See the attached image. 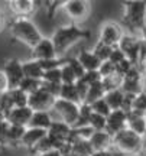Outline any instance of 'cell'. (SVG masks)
Listing matches in <instances>:
<instances>
[{"instance_id":"obj_12","label":"cell","mask_w":146,"mask_h":156,"mask_svg":"<svg viewBox=\"0 0 146 156\" xmlns=\"http://www.w3.org/2000/svg\"><path fill=\"white\" fill-rule=\"evenodd\" d=\"M64 9L73 20L85 19L90 13V3L84 0H67Z\"/></svg>"},{"instance_id":"obj_6","label":"cell","mask_w":146,"mask_h":156,"mask_svg":"<svg viewBox=\"0 0 146 156\" xmlns=\"http://www.w3.org/2000/svg\"><path fill=\"white\" fill-rule=\"evenodd\" d=\"M54 112L58 114V117L61 119V122H64L65 124L74 127L80 117V106L75 103H69V101L61 100L58 98L54 104Z\"/></svg>"},{"instance_id":"obj_43","label":"cell","mask_w":146,"mask_h":156,"mask_svg":"<svg viewBox=\"0 0 146 156\" xmlns=\"http://www.w3.org/2000/svg\"><path fill=\"white\" fill-rule=\"evenodd\" d=\"M38 156H64V155H62L61 151H58V149H54V151L45 152V153H42V155H38Z\"/></svg>"},{"instance_id":"obj_5","label":"cell","mask_w":146,"mask_h":156,"mask_svg":"<svg viewBox=\"0 0 146 156\" xmlns=\"http://www.w3.org/2000/svg\"><path fill=\"white\" fill-rule=\"evenodd\" d=\"M2 71H3V74H5V77H6V81H7V91L17 90L20 87L22 81L25 80L22 62L15 59V58L7 59L5 62Z\"/></svg>"},{"instance_id":"obj_47","label":"cell","mask_w":146,"mask_h":156,"mask_svg":"<svg viewBox=\"0 0 146 156\" xmlns=\"http://www.w3.org/2000/svg\"><path fill=\"white\" fill-rule=\"evenodd\" d=\"M2 95H3V93H2V91H0V98H2Z\"/></svg>"},{"instance_id":"obj_26","label":"cell","mask_w":146,"mask_h":156,"mask_svg":"<svg viewBox=\"0 0 146 156\" xmlns=\"http://www.w3.org/2000/svg\"><path fill=\"white\" fill-rule=\"evenodd\" d=\"M114 48L112 46H107V45L101 44L100 41H97V44L94 45V48H93V52L96 54V56L100 59L101 62H106L110 59V55H112V52Z\"/></svg>"},{"instance_id":"obj_31","label":"cell","mask_w":146,"mask_h":156,"mask_svg":"<svg viewBox=\"0 0 146 156\" xmlns=\"http://www.w3.org/2000/svg\"><path fill=\"white\" fill-rule=\"evenodd\" d=\"M42 81H44V83H51V84H62V81H61V68L46 71V73L44 74Z\"/></svg>"},{"instance_id":"obj_46","label":"cell","mask_w":146,"mask_h":156,"mask_svg":"<svg viewBox=\"0 0 146 156\" xmlns=\"http://www.w3.org/2000/svg\"><path fill=\"white\" fill-rule=\"evenodd\" d=\"M3 28V15H2V12H0V30Z\"/></svg>"},{"instance_id":"obj_20","label":"cell","mask_w":146,"mask_h":156,"mask_svg":"<svg viewBox=\"0 0 146 156\" xmlns=\"http://www.w3.org/2000/svg\"><path fill=\"white\" fill-rule=\"evenodd\" d=\"M22 67H23L25 78H34V80H41L42 81L45 71L42 69V67H41V64L38 61L29 59L26 62H22Z\"/></svg>"},{"instance_id":"obj_8","label":"cell","mask_w":146,"mask_h":156,"mask_svg":"<svg viewBox=\"0 0 146 156\" xmlns=\"http://www.w3.org/2000/svg\"><path fill=\"white\" fill-rule=\"evenodd\" d=\"M142 42H143L142 39L136 38L133 35H124L117 46L119 49L126 55V58L132 64H135L136 67H137V62H139V54H141Z\"/></svg>"},{"instance_id":"obj_33","label":"cell","mask_w":146,"mask_h":156,"mask_svg":"<svg viewBox=\"0 0 146 156\" xmlns=\"http://www.w3.org/2000/svg\"><path fill=\"white\" fill-rule=\"evenodd\" d=\"M67 64L73 68V71L75 73V75H77L78 80H81V78L85 75V73H87V71L84 69V67L81 65V62H80L77 58H74V56L73 58H67Z\"/></svg>"},{"instance_id":"obj_11","label":"cell","mask_w":146,"mask_h":156,"mask_svg":"<svg viewBox=\"0 0 146 156\" xmlns=\"http://www.w3.org/2000/svg\"><path fill=\"white\" fill-rule=\"evenodd\" d=\"M34 110L30 107H15L6 114V122L12 126H20V127H28L29 122L32 119Z\"/></svg>"},{"instance_id":"obj_23","label":"cell","mask_w":146,"mask_h":156,"mask_svg":"<svg viewBox=\"0 0 146 156\" xmlns=\"http://www.w3.org/2000/svg\"><path fill=\"white\" fill-rule=\"evenodd\" d=\"M104 95H106V90L103 87V83L93 84V85H90V90H88V94H87V98H85L84 104L91 106V104H94L96 101L104 98Z\"/></svg>"},{"instance_id":"obj_35","label":"cell","mask_w":146,"mask_h":156,"mask_svg":"<svg viewBox=\"0 0 146 156\" xmlns=\"http://www.w3.org/2000/svg\"><path fill=\"white\" fill-rule=\"evenodd\" d=\"M42 88L45 90L48 94H51L54 98H59V94H61V88L62 84H51V83H44L42 81Z\"/></svg>"},{"instance_id":"obj_15","label":"cell","mask_w":146,"mask_h":156,"mask_svg":"<svg viewBox=\"0 0 146 156\" xmlns=\"http://www.w3.org/2000/svg\"><path fill=\"white\" fill-rule=\"evenodd\" d=\"M9 9L16 17H26V19H29V16L36 10L34 0H12L9 2Z\"/></svg>"},{"instance_id":"obj_9","label":"cell","mask_w":146,"mask_h":156,"mask_svg":"<svg viewBox=\"0 0 146 156\" xmlns=\"http://www.w3.org/2000/svg\"><path fill=\"white\" fill-rule=\"evenodd\" d=\"M56 98H54L51 94H48L44 88L36 91L35 94L29 95V104L28 106L34 112H49L54 108Z\"/></svg>"},{"instance_id":"obj_27","label":"cell","mask_w":146,"mask_h":156,"mask_svg":"<svg viewBox=\"0 0 146 156\" xmlns=\"http://www.w3.org/2000/svg\"><path fill=\"white\" fill-rule=\"evenodd\" d=\"M9 93H10L12 101H13V107H28L29 95L26 94V93H23L20 88L9 91Z\"/></svg>"},{"instance_id":"obj_34","label":"cell","mask_w":146,"mask_h":156,"mask_svg":"<svg viewBox=\"0 0 146 156\" xmlns=\"http://www.w3.org/2000/svg\"><path fill=\"white\" fill-rule=\"evenodd\" d=\"M133 67H136L135 64H132L129 59H124L123 62H120L119 65H116V74H117L122 80H123V78L126 77L130 71H132V68H133Z\"/></svg>"},{"instance_id":"obj_36","label":"cell","mask_w":146,"mask_h":156,"mask_svg":"<svg viewBox=\"0 0 146 156\" xmlns=\"http://www.w3.org/2000/svg\"><path fill=\"white\" fill-rule=\"evenodd\" d=\"M7 129H9V123L6 122L5 113L0 112V146L6 147V134H7Z\"/></svg>"},{"instance_id":"obj_44","label":"cell","mask_w":146,"mask_h":156,"mask_svg":"<svg viewBox=\"0 0 146 156\" xmlns=\"http://www.w3.org/2000/svg\"><path fill=\"white\" fill-rule=\"evenodd\" d=\"M91 156H114L112 151H101V152H94Z\"/></svg>"},{"instance_id":"obj_39","label":"cell","mask_w":146,"mask_h":156,"mask_svg":"<svg viewBox=\"0 0 146 156\" xmlns=\"http://www.w3.org/2000/svg\"><path fill=\"white\" fill-rule=\"evenodd\" d=\"M75 87H77V91H78L81 104H84L85 98H87V94H88V90H90V85H88V84H85L83 80H78V81L75 83Z\"/></svg>"},{"instance_id":"obj_37","label":"cell","mask_w":146,"mask_h":156,"mask_svg":"<svg viewBox=\"0 0 146 156\" xmlns=\"http://www.w3.org/2000/svg\"><path fill=\"white\" fill-rule=\"evenodd\" d=\"M65 2L67 0H54V2H46V12H48V17L49 19H54V15L55 12L59 9V7H64L65 6Z\"/></svg>"},{"instance_id":"obj_4","label":"cell","mask_w":146,"mask_h":156,"mask_svg":"<svg viewBox=\"0 0 146 156\" xmlns=\"http://www.w3.org/2000/svg\"><path fill=\"white\" fill-rule=\"evenodd\" d=\"M113 147L119 155L139 156L143 151V137L129 129H124L116 136H113Z\"/></svg>"},{"instance_id":"obj_16","label":"cell","mask_w":146,"mask_h":156,"mask_svg":"<svg viewBox=\"0 0 146 156\" xmlns=\"http://www.w3.org/2000/svg\"><path fill=\"white\" fill-rule=\"evenodd\" d=\"M88 142H90L94 152L110 151V147H113V136L107 133L106 130L104 132H94Z\"/></svg>"},{"instance_id":"obj_10","label":"cell","mask_w":146,"mask_h":156,"mask_svg":"<svg viewBox=\"0 0 146 156\" xmlns=\"http://www.w3.org/2000/svg\"><path fill=\"white\" fill-rule=\"evenodd\" d=\"M32 54H30V59L34 61H46V59H54V58H59L58 52H56L54 42L51 38H44L35 48H32Z\"/></svg>"},{"instance_id":"obj_7","label":"cell","mask_w":146,"mask_h":156,"mask_svg":"<svg viewBox=\"0 0 146 156\" xmlns=\"http://www.w3.org/2000/svg\"><path fill=\"white\" fill-rule=\"evenodd\" d=\"M124 36L123 29L122 26L116 22H106L101 25L100 29V36L98 41L101 44L107 45V46H112V48H117L122 38Z\"/></svg>"},{"instance_id":"obj_1","label":"cell","mask_w":146,"mask_h":156,"mask_svg":"<svg viewBox=\"0 0 146 156\" xmlns=\"http://www.w3.org/2000/svg\"><path fill=\"white\" fill-rule=\"evenodd\" d=\"M91 38V32L87 29H83L77 26L75 23H69V25H64L56 28V30L52 35V42L55 46L58 56L67 52L68 48H71L73 45H75L80 41H84V39H90Z\"/></svg>"},{"instance_id":"obj_45","label":"cell","mask_w":146,"mask_h":156,"mask_svg":"<svg viewBox=\"0 0 146 156\" xmlns=\"http://www.w3.org/2000/svg\"><path fill=\"white\" fill-rule=\"evenodd\" d=\"M141 39L146 44V26L142 29V32H141Z\"/></svg>"},{"instance_id":"obj_32","label":"cell","mask_w":146,"mask_h":156,"mask_svg":"<svg viewBox=\"0 0 146 156\" xmlns=\"http://www.w3.org/2000/svg\"><path fill=\"white\" fill-rule=\"evenodd\" d=\"M98 73H100L101 78L104 80V78H110V77H114V75H117L116 74V65L112 64L110 61H106L101 64L100 69H98Z\"/></svg>"},{"instance_id":"obj_38","label":"cell","mask_w":146,"mask_h":156,"mask_svg":"<svg viewBox=\"0 0 146 156\" xmlns=\"http://www.w3.org/2000/svg\"><path fill=\"white\" fill-rule=\"evenodd\" d=\"M85 84H88V85H93V84H97V83H101L103 81V78H101L100 73L98 71H88V73H85V75L81 78Z\"/></svg>"},{"instance_id":"obj_24","label":"cell","mask_w":146,"mask_h":156,"mask_svg":"<svg viewBox=\"0 0 146 156\" xmlns=\"http://www.w3.org/2000/svg\"><path fill=\"white\" fill-rule=\"evenodd\" d=\"M59 98H61V100H65V101H69V103H75V104L81 106V100H80V95H78V91H77L75 84H71V85L62 84Z\"/></svg>"},{"instance_id":"obj_18","label":"cell","mask_w":146,"mask_h":156,"mask_svg":"<svg viewBox=\"0 0 146 156\" xmlns=\"http://www.w3.org/2000/svg\"><path fill=\"white\" fill-rule=\"evenodd\" d=\"M77 59L81 62V65L84 67V69L88 73V71H98L103 62L96 56V54L93 51H81L77 56Z\"/></svg>"},{"instance_id":"obj_14","label":"cell","mask_w":146,"mask_h":156,"mask_svg":"<svg viewBox=\"0 0 146 156\" xmlns=\"http://www.w3.org/2000/svg\"><path fill=\"white\" fill-rule=\"evenodd\" d=\"M127 129L142 137L146 136V114L132 110L127 113Z\"/></svg>"},{"instance_id":"obj_28","label":"cell","mask_w":146,"mask_h":156,"mask_svg":"<svg viewBox=\"0 0 146 156\" xmlns=\"http://www.w3.org/2000/svg\"><path fill=\"white\" fill-rule=\"evenodd\" d=\"M88 126H90L94 132H104L107 127V117L96 114V113H91Z\"/></svg>"},{"instance_id":"obj_25","label":"cell","mask_w":146,"mask_h":156,"mask_svg":"<svg viewBox=\"0 0 146 156\" xmlns=\"http://www.w3.org/2000/svg\"><path fill=\"white\" fill-rule=\"evenodd\" d=\"M19 88L28 95H32L42 88V81L41 80H34V78H25Z\"/></svg>"},{"instance_id":"obj_42","label":"cell","mask_w":146,"mask_h":156,"mask_svg":"<svg viewBox=\"0 0 146 156\" xmlns=\"http://www.w3.org/2000/svg\"><path fill=\"white\" fill-rule=\"evenodd\" d=\"M0 91L2 93H6L7 91V81H6V77L3 71H0Z\"/></svg>"},{"instance_id":"obj_17","label":"cell","mask_w":146,"mask_h":156,"mask_svg":"<svg viewBox=\"0 0 146 156\" xmlns=\"http://www.w3.org/2000/svg\"><path fill=\"white\" fill-rule=\"evenodd\" d=\"M48 136V130H42V129H30L28 127L25 132V136L22 139V146L28 147L29 151H32L35 146L41 143L42 140Z\"/></svg>"},{"instance_id":"obj_21","label":"cell","mask_w":146,"mask_h":156,"mask_svg":"<svg viewBox=\"0 0 146 156\" xmlns=\"http://www.w3.org/2000/svg\"><path fill=\"white\" fill-rule=\"evenodd\" d=\"M28 127H20V126H12L9 124L7 134H6V146H19L22 145V139L25 136Z\"/></svg>"},{"instance_id":"obj_2","label":"cell","mask_w":146,"mask_h":156,"mask_svg":"<svg viewBox=\"0 0 146 156\" xmlns=\"http://www.w3.org/2000/svg\"><path fill=\"white\" fill-rule=\"evenodd\" d=\"M9 32L15 41L29 46L30 49L35 48L44 39V35L41 34L38 26L30 19H26V17H16L10 23Z\"/></svg>"},{"instance_id":"obj_22","label":"cell","mask_w":146,"mask_h":156,"mask_svg":"<svg viewBox=\"0 0 146 156\" xmlns=\"http://www.w3.org/2000/svg\"><path fill=\"white\" fill-rule=\"evenodd\" d=\"M104 100H106V103L109 104V107L112 108V112H114V110H122V106H123V101H124V93L122 91V88L112 90V91L106 93Z\"/></svg>"},{"instance_id":"obj_41","label":"cell","mask_w":146,"mask_h":156,"mask_svg":"<svg viewBox=\"0 0 146 156\" xmlns=\"http://www.w3.org/2000/svg\"><path fill=\"white\" fill-rule=\"evenodd\" d=\"M137 67L141 68L142 73H146V44L142 42V48H141V54H139V62H137Z\"/></svg>"},{"instance_id":"obj_40","label":"cell","mask_w":146,"mask_h":156,"mask_svg":"<svg viewBox=\"0 0 146 156\" xmlns=\"http://www.w3.org/2000/svg\"><path fill=\"white\" fill-rule=\"evenodd\" d=\"M124 59H127V58H126V55H124V54L119 49V48H114V49H113V52H112V55H110V59H109V61L112 62V64H114V65H119V64H120V62H123Z\"/></svg>"},{"instance_id":"obj_19","label":"cell","mask_w":146,"mask_h":156,"mask_svg":"<svg viewBox=\"0 0 146 156\" xmlns=\"http://www.w3.org/2000/svg\"><path fill=\"white\" fill-rule=\"evenodd\" d=\"M52 117L49 112H34L32 119L29 122L28 127L30 129H42V130H49L52 126Z\"/></svg>"},{"instance_id":"obj_29","label":"cell","mask_w":146,"mask_h":156,"mask_svg":"<svg viewBox=\"0 0 146 156\" xmlns=\"http://www.w3.org/2000/svg\"><path fill=\"white\" fill-rule=\"evenodd\" d=\"M61 81L65 85H71V84H75L78 81V78H77L75 73L73 71V68L69 67L67 62L61 67Z\"/></svg>"},{"instance_id":"obj_3","label":"cell","mask_w":146,"mask_h":156,"mask_svg":"<svg viewBox=\"0 0 146 156\" xmlns=\"http://www.w3.org/2000/svg\"><path fill=\"white\" fill-rule=\"evenodd\" d=\"M123 23L132 32H139L146 26V0L123 2Z\"/></svg>"},{"instance_id":"obj_30","label":"cell","mask_w":146,"mask_h":156,"mask_svg":"<svg viewBox=\"0 0 146 156\" xmlns=\"http://www.w3.org/2000/svg\"><path fill=\"white\" fill-rule=\"evenodd\" d=\"M91 110H93V113L100 114V116H104V117H109L112 114V108L109 107V104L106 103L104 98H101V100L96 101L94 104H91Z\"/></svg>"},{"instance_id":"obj_13","label":"cell","mask_w":146,"mask_h":156,"mask_svg":"<svg viewBox=\"0 0 146 156\" xmlns=\"http://www.w3.org/2000/svg\"><path fill=\"white\" fill-rule=\"evenodd\" d=\"M127 129V113L123 110H114L107 117V127L106 132L112 136H116L122 130Z\"/></svg>"}]
</instances>
